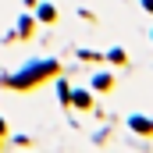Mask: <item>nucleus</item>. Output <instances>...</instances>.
<instances>
[{
    "label": "nucleus",
    "instance_id": "nucleus-1",
    "mask_svg": "<svg viewBox=\"0 0 153 153\" xmlns=\"http://www.w3.org/2000/svg\"><path fill=\"white\" fill-rule=\"evenodd\" d=\"M128 125H132V128H135L139 135H150V132H153V125H150V121H146V117H132Z\"/></svg>",
    "mask_w": 153,
    "mask_h": 153
},
{
    "label": "nucleus",
    "instance_id": "nucleus-2",
    "mask_svg": "<svg viewBox=\"0 0 153 153\" xmlns=\"http://www.w3.org/2000/svg\"><path fill=\"white\" fill-rule=\"evenodd\" d=\"M39 18H43V22H53V7L43 4V7H39Z\"/></svg>",
    "mask_w": 153,
    "mask_h": 153
},
{
    "label": "nucleus",
    "instance_id": "nucleus-3",
    "mask_svg": "<svg viewBox=\"0 0 153 153\" xmlns=\"http://www.w3.org/2000/svg\"><path fill=\"white\" fill-rule=\"evenodd\" d=\"M75 103L78 107H89V93H75Z\"/></svg>",
    "mask_w": 153,
    "mask_h": 153
}]
</instances>
